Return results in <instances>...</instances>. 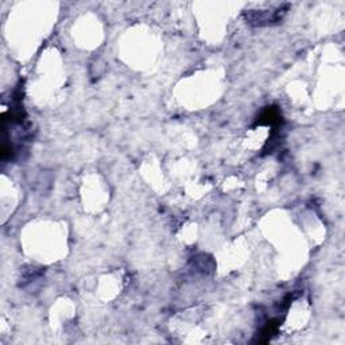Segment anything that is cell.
I'll return each instance as SVG.
<instances>
[{
    "instance_id": "obj_1",
    "label": "cell",
    "mask_w": 345,
    "mask_h": 345,
    "mask_svg": "<svg viewBox=\"0 0 345 345\" xmlns=\"http://www.w3.org/2000/svg\"><path fill=\"white\" fill-rule=\"evenodd\" d=\"M280 122H282V116H280L278 108L275 107L267 108L257 120V123L267 124V126H275V124H279Z\"/></svg>"
}]
</instances>
